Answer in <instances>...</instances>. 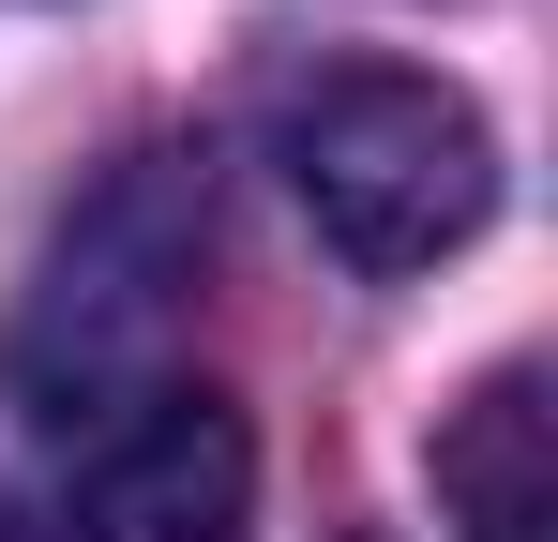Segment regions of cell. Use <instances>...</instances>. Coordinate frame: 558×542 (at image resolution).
Here are the masks:
<instances>
[{"label": "cell", "instance_id": "1", "mask_svg": "<svg viewBox=\"0 0 558 542\" xmlns=\"http://www.w3.org/2000/svg\"><path fill=\"white\" fill-rule=\"evenodd\" d=\"M287 196L317 211V242L348 271H438L498 211V136L468 90L408 61H348L287 106Z\"/></svg>", "mask_w": 558, "mask_h": 542}, {"label": "cell", "instance_id": "3", "mask_svg": "<svg viewBox=\"0 0 558 542\" xmlns=\"http://www.w3.org/2000/svg\"><path fill=\"white\" fill-rule=\"evenodd\" d=\"M61 528L76 542H257V438L211 377H136L61 422Z\"/></svg>", "mask_w": 558, "mask_h": 542}, {"label": "cell", "instance_id": "2", "mask_svg": "<svg viewBox=\"0 0 558 542\" xmlns=\"http://www.w3.org/2000/svg\"><path fill=\"white\" fill-rule=\"evenodd\" d=\"M196 257H211V181H182L167 151H136V167L61 226V257L31 286V317H15V392H31L46 422H76L106 392L167 377V317H182Z\"/></svg>", "mask_w": 558, "mask_h": 542}, {"label": "cell", "instance_id": "4", "mask_svg": "<svg viewBox=\"0 0 558 542\" xmlns=\"http://www.w3.org/2000/svg\"><path fill=\"white\" fill-rule=\"evenodd\" d=\"M438 513L453 542H544L558 528V467H544V361H498L438 422Z\"/></svg>", "mask_w": 558, "mask_h": 542}, {"label": "cell", "instance_id": "5", "mask_svg": "<svg viewBox=\"0 0 558 542\" xmlns=\"http://www.w3.org/2000/svg\"><path fill=\"white\" fill-rule=\"evenodd\" d=\"M0 542H31V528H0Z\"/></svg>", "mask_w": 558, "mask_h": 542}]
</instances>
